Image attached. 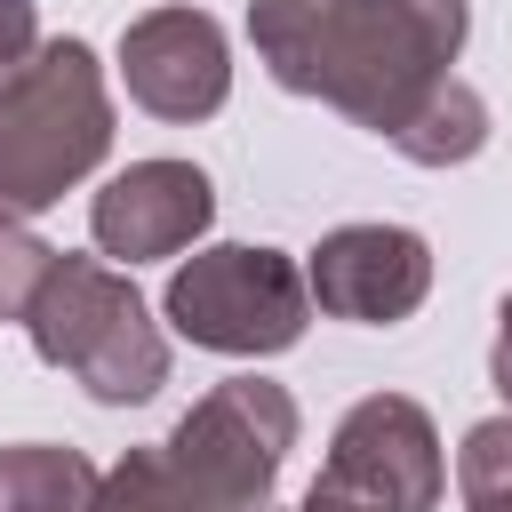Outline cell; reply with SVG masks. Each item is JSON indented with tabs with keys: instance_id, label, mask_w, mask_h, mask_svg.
<instances>
[{
	"instance_id": "obj_10",
	"label": "cell",
	"mask_w": 512,
	"mask_h": 512,
	"mask_svg": "<svg viewBox=\"0 0 512 512\" xmlns=\"http://www.w3.org/2000/svg\"><path fill=\"white\" fill-rule=\"evenodd\" d=\"M384 144H392L400 160H416V168H464V160L488 144V104H480L472 80L448 72V80H440V88H432V96H424Z\"/></svg>"
},
{
	"instance_id": "obj_17",
	"label": "cell",
	"mask_w": 512,
	"mask_h": 512,
	"mask_svg": "<svg viewBox=\"0 0 512 512\" xmlns=\"http://www.w3.org/2000/svg\"><path fill=\"white\" fill-rule=\"evenodd\" d=\"M296 512H368V504H360V496H336V488H320V480H312Z\"/></svg>"
},
{
	"instance_id": "obj_15",
	"label": "cell",
	"mask_w": 512,
	"mask_h": 512,
	"mask_svg": "<svg viewBox=\"0 0 512 512\" xmlns=\"http://www.w3.org/2000/svg\"><path fill=\"white\" fill-rule=\"evenodd\" d=\"M32 48H40V8H32V0H0V96H8V80L32 64Z\"/></svg>"
},
{
	"instance_id": "obj_16",
	"label": "cell",
	"mask_w": 512,
	"mask_h": 512,
	"mask_svg": "<svg viewBox=\"0 0 512 512\" xmlns=\"http://www.w3.org/2000/svg\"><path fill=\"white\" fill-rule=\"evenodd\" d=\"M488 384L504 392V408H512V296L496 304V344H488Z\"/></svg>"
},
{
	"instance_id": "obj_14",
	"label": "cell",
	"mask_w": 512,
	"mask_h": 512,
	"mask_svg": "<svg viewBox=\"0 0 512 512\" xmlns=\"http://www.w3.org/2000/svg\"><path fill=\"white\" fill-rule=\"evenodd\" d=\"M456 488H464V496H496V488H512V408L464 432V448H456Z\"/></svg>"
},
{
	"instance_id": "obj_1",
	"label": "cell",
	"mask_w": 512,
	"mask_h": 512,
	"mask_svg": "<svg viewBox=\"0 0 512 512\" xmlns=\"http://www.w3.org/2000/svg\"><path fill=\"white\" fill-rule=\"evenodd\" d=\"M464 0H256V64L288 96H320L368 136H392L464 56Z\"/></svg>"
},
{
	"instance_id": "obj_4",
	"label": "cell",
	"mask_w": 512,
	"mask_h": 512,
	"mask_svg": "<svg viewBox=\"0 0 512 512\" xmlns=\"http://www.w3.org/2000/svg\"><path fill=\"white\" fill-rule=\"evenodd\" d=\"M296 448V400L272 376H224L200 392L176 432L160 440V464L184 496V512H264L280 488V464Z\"/></svg>"
},
{
	"instance_id": "obj_9",
	"label": "cell",
	"mask_w": 512,
	"mask_h": 512,
	"mask_svg": "<svg viewBox=\"0 0 512 512\" xmlns=\"http://www.w3.org/2000/svg\"><path fill=\"white\" fill-rule=\"evenodd\" d=\"M208 224H216V184H208V168H192V160H128V168L88 200V232H96V248H104L120 272L192 248Z\"/></svg>"
},
{
	"instance_id": "obj_12",
	"label": "cell",
	"mask_w": 512,
	"mask_h": 512,
	"mask_svg": "<svg viewBox=\"0 0 512 512\" xmlns=\"http://www.w3.org/2000/svg\"><path fill=\"white\" fill-rule=\"evenodd\" d=\"M88 512H184V496H176L160 448H128V456L96 480V504H88Z\"/></svg>"
},
{
	"instance_id": "obj_19",
	"label": "cell",
	"mask_w": 512,
	"mask_h": 512,
	"mask_svg": "<svg viewBox=\"0 0 512 512\" xmlns=\"http://www.w3.org/2000/svg\"><path fill=\"white\" fill-rule=\"evenodd\" d=\"M264 512H272V504H264Z\"/></svg>"
},
{
	"instance_id": "obj_2",
	"label": "cell",
	"mask_w": 512,
	"mask_h": 512,
	"mask_svg": "<svg viewBox=\"0 0 512 512\" xmlns=\"http://www.w3.org/2000/svg\"><path fill=\"white\" fill-rule=\"evenodd\" d=\"M112 152V88L88 40H40L0 96V224H32Z\"/></svg>"
},
{
	"instance_id": "obj_3",
	"label": "cell",
	"mask_w": 512,
	"mask_h": 512,
	"mask_svg": "<svg viewBox=\"0 0 512 512\" xmlns=\"http://www.w3.org/2000/svg\"><path fill=\"white\" fill-rule=\"evenodd\" d=\"M24 328H32V352L48 368H64L104 408H136L168 384V336H160L152 304L136 296V280L120 264L56 248L48 280L24 304Z\"/></svg>"
},
{
	"instance_id": "obj_6",
	"label": "cell",
	"mask_w": 512,
	"mask_h": 512,
	"mask_svg": "<svg viewBox=\"0 0 512 512\" xmlns=\"http://www.w3.org/2000/svg\"><path fill=\"white\" fill-rule=\"evenodd\" d=\"M320 488L360 496L368 512H440L448 464H440L432 416H424L408 392H368V400L336 424L328 464H320Z\"/></svg>"
},
{
	"instance_id": "obj_8",
	"label": "cell",
	"mask_w": 512,
	"mask_h": 512,
	"mask_svg": "<svg viewBox=\"0 0 512 512\" xmlns=\"http://www.w3.org/2000/svg\"><path fill=\"white\" fill-rule=\"evenodd\" d=\"M120 80L128 104H144L152 120H208L232 96V48L224 24L200 8H144L120 32Z\"/></svg>"
},
{
	"instance_id": "obj_7",
	"label": "cell",
	"mask_w": 512,
	"mask_h": 512,
	"mask_svg": "<svg viewBox=\"0 0 512 512\" xmlns=\"http://www.w3.org/2000/svg\"><path fill=\"white\" fill-rule=\"evenodd\" d=\"M304 288H312V304L328 320L392 328V320H408L432 296V240L408 232V224H336L312 248Z\"/></svg>"
},
{
	"instance_id": "obj_18",
	"label": "cell",
	"mask_w": 512,
	"mask_h": 512,
	"mask_svg": "<svg viewBox=\"0 0 512 512\" xmlns=\"http://www.w3.org/2000/svg\"><path fill=\"white\" fill-rule=\"evenodd\" d=\"M464 512H512V488H496V496H464Z\"/></svg>"
},
{
	"instance_id": "obj_13",
	"label": "cell",
	"mask_w": 512,
	"mask_h": 512,
	"mask_svg": "<svg viewBox=\"0 0 512 512\" xmlns=\"http://www.w3.org/2000/svg\"><path fill=\"white\" fill-rule=\"evenodd\" d=\"M48 264H56V248L32 224H0V320H24L32 288L48 280Z\"/></svg>"
},
{
	"instance_id": "obj_11",
	"label": "cell",
	"mask_w": 512,
	"mask_h": 512,
	"mask_svg": "<svg viewBox=\"0 0 512 512\" xmlns=\"http://www.w3.org/2000/svg\"><path fill=\"white\" fill-rule=\"evenodd\" d=\"M96 464L56 440H16L0 448V512H88L96 504Z\"/></svg>"
},
{
	"instance_id": "obj_5",
	"label": "cell",
	"mask_w": 512,
	"mask_h": 512,
	"mask_svg": "<svg viewBox=\"0 0 512 512\" xmlns=\"http://www.w3.org/2000/svg\"><path fill=\"white\" fill-rule=\"evenodd\" d=\"M168 328L200 352H224V360H272L304 336L312 320V288H304V264L288 248H256V240H224V248H200L192 264H176L168 296H160Z\"/></svg>"
}]
</instances>
